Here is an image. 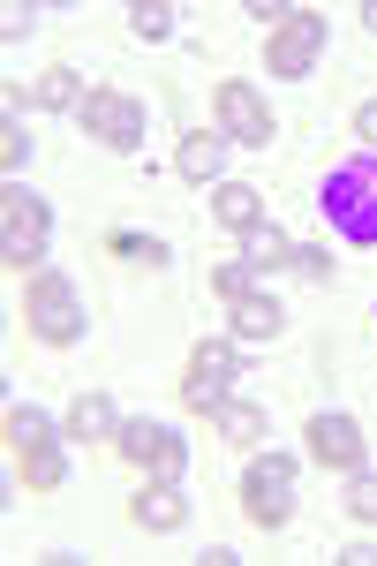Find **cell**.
Segmentation results:
<instances>
[{
	"mask_svg": "<svg viewBox=\"0 0 377 566\" xmlns=\"http://www.w3.org/2000/svg\"><path fill=\"white\" fill-rule=\"evenodd\" d=\"M219 136H234V144L272 136V106L256 98V84H219Z\"/></svg>",
	"mask_w": 377,
	"mask_h": 566,
	"instance_id": "10",
	"label": "cell"
},
{
	"mask_svg": "<svg viewBox=\"0 0 377 566\" xmlns=\"http://www.w3.org/2000/svg\"><path fill=\"white\" fill-rule=\"evenodd\" d=\"M114 446H122L128 469H151V476H167V483H181V469H189V446H181V431H167V423H122Z\"/></svg>",
	"mask_w": 377,
	"mask_h": 566,
	"instance_id": "5",
	"label": "cell"
},
{
	"mask_svg": "<svg viewBox=\"0 0 377 566\" xmlns=\"http://www.w3.org/2000/svg\"><path fill=\"white\" fill-rule=\"evenodd\" d=\"M294 469L287 453H256L250 461V476H242V506H250V522L256 528H287L294 522Z\"/></svg>",
	"mask_w": 377,
	"mask_h": 566,
	"instance_id": "3",
	"label": "cell"
},
{
	"mask_svg": "<svg viewBox=\"0 0 377 566\" xmlns=\"http://www.w3.org/2000/svg\"><path fill=\"white\" fill-rule=\"evenodd\" d=\"M317 53H325V15H287V23L272 31V45H264L272 76H287V84L317 69Z\"/></svg>",
	"mask_w": 377,
	"mask_h": 566,
	"instance_id": "8",
	"label": "cell"
},
{
	"mask_svg": "<svg viewBox=\"0 0 377 566\" xmlns=\"http://www.w3.org/2000/svg\"><path fill=\"white\" fill-rule=\"evenodd\" d=\"M347 514L355 522H377V476H363V469L347 476Z\"/></svg>",
	"mask_w": 377,
	"mask_h": 566,
	"instance_id": "22",
	"label": "cell"
},
{
	"mask_svg": "<svg viewBox=\"0 0 377 566\" xmlns=\"http://www.w3.org/2000/svg\"><path fill=\"white\" fill-rule=\"evenodd\" d=\"M317 212L333 219L347 242H377V151H355V159H339L325 189H317Z\"/></svg>",
	"mask_w": 377,
	"mask_h": 566,
	"instance_id": "1",
	"label": "cell"
},
{
	"mask_svg": "<svg viewBox=\"0 0 377 566\" xmlns=\"http://www.w3.org/2000/svg\"><path fill=\"white\" fill-rule=\"evenodd\" d=\"M23 317H31V333H39L45 348H76V340H84V303H76V280H61V272H39V280H31Z\"/></svg>",
	"mask_w": 377,
	"mask_h": 566,
	"instance_id": "2",
	"label": "cell"
},
{
	"mask_svg": "<svg viewBox=\"0 0 377 566\" xmlns=\"http://www.w3.org/2000/svg\"><path fill=\"white\" fill-rule=\"evenodd\" d=\"M114 431H122V416H114V400H106V392H84V400L69 408V438H76V446H91V438H114Z\"/></svg>",
	"mask_w": 377,
	"mask_h": 566,
	"instance_id": "13",
	"label": "cell"
},
{
	"mask_svg": "<svg viewBox=\"0 0 377 566\" xmlns=\"http://www.w3.org/2000/svg\"><path fill=\"white\" fill-rule=\"evenodd\" d=\"M136 528H151V536H174V528H189V499H181V483L151 476V491H136Z\"/></svg>",
	"mask_w": 377,
	"mask_h": 566,
	"instance_id": "11",
	"label": "cell"
},
{
	"mask_svg": "<svg viewBox=\"0 0 377 566\" xmlns=\"http://www.w3.org/2000/svg\"><path fill=\"white\" fill-rule=\"evenodd\" d=\"M211 416H219V438H234V446H256V438H264V408L234 400V392H227V400H219Z\"/></svg>",
	"mask_w": 377,
	"mask_h": 566,
	"instance_id": "17",
	"label": "cell"
},
{
	"mask_svg": "<svg viewBox=\"0 0 377 566\" xmlns=\"http://www.w3.org/2000/svg\"><path fill=\"white\" fill-rule=\"evenodd\" d=\"M211 287H219V303H242V295H256V272L234 258V264H219V272H211Z\"/></svg>",
	"mask_w": 377,
	"mask_h": 566,
	"instance_id": "21",
	"label": "cell"
},
{
	"mask_svg": "<svg viewBox=\"0 0 377 566\" xmlns=\"http://www.w3.org/2000/svg\"><path fill=\"white\" fill-rule=\"evenodd\" d=\"M363 23H370V31H377V0H370V8H363Z\"/></svg>",
	"mask_w": 377,
	"mask_h": 566,
	"instance_id": "28",
	"label": "cell"
},
{
	"mask_svg": "<svg viewBox=\"0 0 377 566\" xmlns=\"http://www.w3.org/2000/svg\"><path fill=\"white\" fill-rule=\"evenodd\" d=\"M211 219H219V227H242V234H250L256 219H264V205H256V189H242V181H219V189H211Z\"/></svg>",
	"mask_w": 377,
	"mask_h": 566,
	"instance_id": "15",
	"label": "cell"
},
{
	"mask_svg": "<svg viewBox=\"0 0 377 566\" xmlns=\"http://www.w3.org/2000/svg\"><path fill=\"white\" fill-rule=\"evenodd\" d=\"M310 453H317V469H339V476H355V469L370 461V446H363V423H355V416H339V408L310 416Z\"/></svg>",
	"mask_w": 377,
	"mask_h": 566,
	"instance_id": "7",
	"label": "cell"
},
{
	"mask_svg": "<svg viewBox=\"0 0 377 566\" xmlns=\"http://www.w3.org/2000/svg\"><path fill=\"white\" fill-rule=\"evenodd\" d=\"M76 122H84L98 144H114V151H136V144H144V106H136L128 91H91L84 106H76Z\"/></svg>",
	"mask_w": 377,
	"mask_h": 566,
	"instance_id": "6",
	"label": "cell"
},
{
	"mask_svg": "<svg viewBox=\"0 0 377 566\" xmlns=\"http://www.w3.org/2000/svg\"><path fill=\"white\" fill-rule=\"evenodd\" d=\"M61 476H69V453H61V438H45V446H23V483H31V491H53Z\"/></svg>",
	"mask_w": 377,
	"mask_h": 566,
	"instance_id": "18",
	"label": "cell"
},
{
	"mask_svg": "<svg viewBox=\"0 0 377 566\" xmlns=\"http://www.w3.org/2000/svg\"><path fill=\"white\" fill-rule=\"evenodd\" d=\"M31 159V136L15 129V114H8V129H0V167H23Z\"/></svg>",
	"mask_w": 377,
	"mask_h": 566,
	"instance_id": "26",
	"label": "cell"
},
{
	"mask_svg": "<svg viewBox=\"0 0 377 566\" xmlns=\"http://www.w3.org/2000/svg\"><path fill=\"white\" fill-rule=\"evenodd\" d=\"M227 310H234V340H272L287 325V310L272 303V295H242V303H227Z\"/></svg>",
	"mask_w": 377,
	"mask_h": 566,
	"instance_id": "12",
	"label": "cell"
},
{
	"mask_svg": "<svg viewBox=\"0 0 377 566\" xmlns=\"http://www.w3.org/2000/svg\"><path fill=\"white\" fill-rule=\"evenodd\" d=\"M234 370H242V340H197V363H189V400L197 408H219L234 392Z\"/></svg>",
	"mask_w": 377,
	"mask_h": 566,
	"instance_id": "9",
	"label": "cell"
},
{
	"mask_svg": "<svg viewBox=\"0 0 377 566\" xmlns=\"http://www.w3.org/2000/svg\"><path fill=\"white\" fill-rule=\"evenodd\" d=\"M136 39H174V8H167V0L136 8Z\"/></svg>",
	"mask_w": 377,
	"mask_h": 566,
	"instance_id": "23",
	"label": "cell"
},
{
	"mask_svg": "<svg viewBox=\"0 0 377 566\" xmlns=\"http://www.w3.org/2000/svg\"><path fill=\"white\" fill-rule=\"evenodd\" d=\"M45 438H53V416L31 408V400H15V408H8V446L23 453V446H45Z\"/></svg>",
	"mask_w": 377,
	"mask_h": 566,
	"instance_id": "19",
	"label": "cell"
},
{
	"mask_svg": "<svg viewBox=\"0 0 377 566\" xmlns=\"http://www.w3.org/2000/svg\"><path fill=\"white\" fill-rule=\"evenodd\" d=\"M114 258H144V264H167V242H151V234H114Z\"/></svg>",
	"mask_w": 377,
	"mask_h": 566,
	"instance_id": "24",
	"label": "cell"
},
{
	"mask_svg": "<svg viewBox=\"0 0 377 566\" xmlns=\"http://www.w3.org/2000/svg\"><path fill=\"white\" fill-rule=\"evenodd\" d=\"M242 264H250V272H272V264H294V242L280 234V227H264V219H256L250 234H242Z\"/></svg>",
	"mask_w": 377,
	"mask_h": 566,
	"instance_id": "16",
	"label": "cell"
},
{
	"mask_svg": "<svg viewBox=\"0 0 377 566\" xmlns=\"http://www.w3.org/2000/svg\"><path fill=\"white\" fill-rule=\"evenodd\" d=\"M45 234H53V212H45L31 189H8L0 197V250H8V264H39Z\"/></svg>",
	"mask_w": 377,
	"mask_h": 566,
	"instance_id": "4",
	"label": "cell"
},
{
	"mask_svg": "<svg viewBox=\"0 0 377 566\" xmlns=\"http://www.w3.org/2000/svg\"><path fill=\"white\" fill-rule=\"evenodd\" d=\"M287 272L317 287V280H333V258H325V250H294V264H287Z\"/></svg>",
	"mask_w": 377,
	"mask_h": 566,
	"instance_id": "25",
	"label": "cell"
},
{
	"mask_svg": "<svg viewBox=\"0 0 377 566\" xmlns=\"http://www.w3.org/2000/svg\"><path fill=\"white\" fill-rule=\"evenodd\" d=\"M174 167H181L189 181H219V167H227V136H181Z\"/></svg>",
	"mask_w": 377,
	"mask_h": 566,
	"instance_id": "14",
	"label": "cell"
},
{
	"mask_svg": "<svg viewBox=\"0 0 377 566\" xmlns=\"http://www.w3.org/2000/svg\"><path fill=\"white\" fill-rule=\"evenodd\" d=\"M91 91H76V76L69 69H45L39 84H31V106H84Z\"/></svg>",
	"mask_w": 377,
	"mask_h": 566,
	"instance_id": "20",
	"label": "cell"
},
{
	"mask_svg": "<svg viewBox=\"0 0 377 566\" xmlns=\"http://www.w3.org/2000/svg\"><path fill=\"white\" fill-rule=\"evenodd\" d=\"M355 136H363V144H370V151H377V98H370V106H363V114H355Z\"/></svg>",
	"mask_w": 377,
	"mask_h": 566,
	"instance_id": "27",
	"label": "cell"
}]
</instances>
